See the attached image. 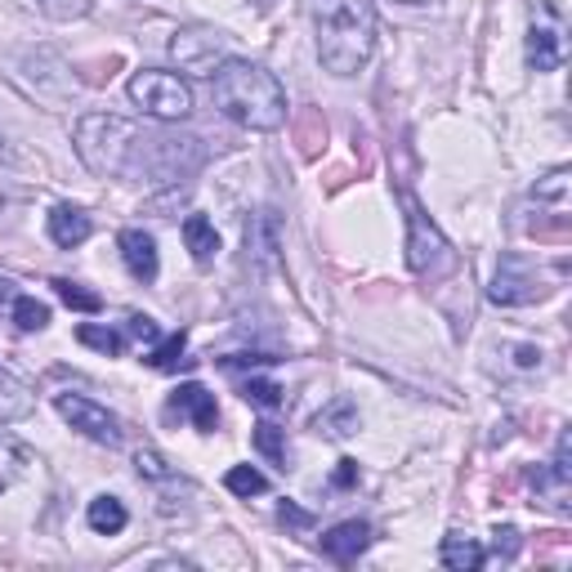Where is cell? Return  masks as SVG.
<instances>
[{
	"mask_svg": "<svg viewBox=\"0 0 572 572\" xmlns=\"http://www.w3.org/2000/svg\"><path fill=\"white\" fill-rule=\"evenodd\" d=\"M318 59L331 76H358L376 50V5L371 0H309Z\"/></svg>",
	"mask_w": 572,
	"mask_h": 572,
	"instance_id": "1",
	"label": "cell"
},
{
	"mask_svg": "<svg viewBox=\"0 0 572 572\" xmlns=\"http://www.w3.org/2000/svg\"><path fill=\"white\" fill-rule=\"evenodd\" d=\"M215 104L228 121L247 130H277L286 121V90L282 81L251 59H224L215 72Z\"/></svg>",
	"mask_w": 572,
	"mask_h": 572,
	"instance_id": "2",
	"label": "cell"
},
{
	"mask_svg": "<svg viewBox=\"0 0 572 572\" xmlns=\"http://www.w3.org/2000/svg\"><path fill=\"white\" fill-rule=\"evenodd\" d=\"M139 143H143V130L134 121H121V117H104L94 112L76 126V153L81 162L94 170V175H130L134 162H139Z\"/></svg>",
	"mask_w": 572,
	"mask_h": 572,
	"instance_id": "3",
	"label": "cell"
},
{
	"mask_svg": "<svg viewBox=\"0 0 572 572\" xmlns=\"http://www.w3.org/2000/svg\"><path fill=\"white\" fill-rule=\"evenodd\" d=\"M403 206H407V264H412V273L416 277H448L461 264L452 242L434 228V219L420 211V202L412 193H403Z\"/></svg>",
	"mask_w": 572,
	"mask_h": 572,
	"instance_id": "4",
	"label": "cell"
},
{
	"mask_svg": "<svg viewBox=\"0 0 572 572\" xmlns=\"http://www.w3.org/2000/svg\"><path fill=\"white\" fill-rule=\"evenodd\" d=\"M130 104L139 112H148L157 121H183L188 112H193V85H188L183 76L175 72H134L130 76Z\"/></svg>",
	"mask_w": 572,
	"mask_h": 572,
	"instance_id": "5",
	"label": "cell"
},
{
	"mask_svg": "<svg viewBox=\"0 0 572 572\" xmlns=\"http://www.w3.org/2000/svg\"><path fill=\"white\" fill-rule=\"evenodd\" d=\"M55 407H59V416L76 429V434L104 443V448H121V443H126L121 416L108 412L104 403H94V398H85V394H55Z\"/></svg>",
	"mask_w": 572,
	"mask_h": 572,
	"instance_id": "6",
	"label": "cell"
},
{
	"mask_svg": "<svg viewBox=\"0 0 572 572\" xmlns=\"http://www.w3.org/2000/svg\"><path fill=\"white\" fill-rule=\"evenodd\" d=\"M488 296H492V305H533V300L546 296V282H541V273H537L533 260L505 251L501 264H497V273H492Z\"/></svg>",
	"mask_w": 572,
	"mask_h": 572,
	"instance_id": "7",
	"label": "cell"
},
{
	"mask_svg": "<svg viewBox=\"0 0 572 572\" xmlns=\"http://www.w3.org/2000/svg\"><path fill=\"white\" fill-rule=\"evenodd\" d=\"M568 461H572V443H568V434H559L555 456L537 469V479H533L537 501L550 505V510H568V492H572V465Z\"/></svg>",
	"mask_w": 572,
	"mask_h": 572,
	"instance_id": "8",
	"label": "cell"
},
{
	"mask_svg": "<svg viewBox=\"0 0 572 572\" xmlns=\"http://www.w3.org/2000/svg\"><path fill=\"white\" fill-rule=\"evenodd\" d=\"M170 412H175V416H188V420H193V429H202V434H215V425H219L215 394L202 390L198 380H188V385H179V390L170 394Z\"/></svg>",
	"mask_w": 572,
	"mask_h": 572,
	"instance_id": "9",
	"label": "cell"
},
{
	"mask_svg": "<svg viewBox=\"0 0 572 572\" xmlns=\"http://www.w3.org/2000/svg\"><path fill=\"white\" fill-rule=\"evenodd\" d=\"M371 546V523L362 519H345L336 528L322 533V555L336 559V563H358V555Z\"/></svg>",
	"mask_w": 572,
	"mask_h": 572,
	"instance_id": "10",
	"label": "cell"
},
{
	"mask_svg": "<svg viewBox=\"0 0 572 572\" xmlns=\"http://www.w3.org/2000/svg\"><path fill=\"white\" fill-rule=\"evenodd\" d=\"M117 247H121V260H126V269H130V277L134 282H157V242L143 228H121V237H117Z\"/></svg>",
	"mask_w": 572,
	"mask_h": 572,
	"instance_id": "11",
	"label": "cell"
},
{
	"mask_svg": "<svg viewBox=\"0 0 572 572\" xmlns=\"http://www.w3.org/2000/svg\"><path fill=\"white\" fill-rule=\"evenodd\" d=\"M559 63H563V36H559V14L550 10V23H533L528 32V68L555 72Z\"/></svg>",
	"mask_w": 572,
	"mask_h": 572,
	"instance_id": "12",
	"label": "cell"
},
{
	"mask_svg": "<svg viewBox=\"0 0 572 572\" xmlns=\"http://www.w3.org/2000/svg\"><path fill=\"white\" fill-rule=\"evenodd\" d=\"M175 59L179 68L188 72H215L224 59H219V36H206V32H188V36H175Z\"/></svg>",
	"mask_w": 572,
	"mask_h": 572,
	"instance_id": "13",
	"label": "cell"
},
{
	"mask_svg": "<svg viewBox=\"0 0 572 572\" xmlns=\"http://www.w3.org/2000/svg\"><path fill=\"white\" fill-rule=\"evenodd\" d=\"M94 233V219H90V211H81V206H55L50 211V242L55 247H63V251H72V247H81L85 237Z\"/></svg>",
	"mask_w": 572,
	"mask_h": 572,
	"instance_id": "14",
	"label": "cell"
},
{
	"mask_svg": "<svg viewBox=\"0 0 572 572\" xmlns=\"http://www.w3.org/2000/svg\"><path fill=\"white\" fill-rule=\"evenodd\" d=\"M358 425H362V416H358V403L354 398H331L318 416H313V429L318 434H326V439H349V434H358Z\"/></svg>",
	"mask_w": 572,
	"mask_h": 572,
	"instance_id": "15",
	"label": "cell"
},
{
	"mask_svg": "<svg viewBox=\"0 0 572 572\" xmlns=\"http://www.w3.org/2000/svg\"><path fill=\"white\" fill-rule=\"evenodd\" d=\"M32 407H36V394L27 390V380L14 376L5 362H0V425L32 416Z\"/></svg>",
	"mask_w": 572,
	"mask_h": 572,
	"instance_id": "16",
	"label": "cell"
},
{
	"mask_svg": "<svg viewBox=\"0 0 572 572\" xmlns=\"http://www.w3.org/2000/svg\"><path fill=\"white\" fill-rule=\"evenodd\" d=\"M183 247L193 251L198 264H211V260L219 255V233H215V224H211L206 215H188V219H183Z\"/></svg>",
	"mask_w": 572,
	"mask_h": 572,
	"instance_id": "17",
	"label": "cell"
},
{
	"mask_svg": "<svg viewBox=\"0 0 572 572\" xmlns=\"http://www.w3.org/2000/svg\"><path fill=\"white\" fill-rule=\"evenodd\" d=\"M439 559H443L448 568H456V572H474V568L488 563V550L474 541V537H465V533H452V537H443Z\"/></svg>",
	"mask_w": 572,
	"mask_h": 572,
	"instance_id": "18",
	"label": "cell"
},
{
	"mask_svg": "<svg viewBox=\"0 0 572 572\" xmlns=\"http://www.w3.org/2000/svg\"><path fill=\"white\" fill-rule=\"evenodd\" d=\"M85 523H90V528L99 533V537H117L126 523H130V514H126V505H121L117 497H94L90 510H85Z\"/></svg>",
	"mask_w": 572,
	"mask_h": 572,
	"instance_id": "19",
	"label": "cell"
},
{
	"mask_svg": "<svg viewBox=\"0 0 572 572\" xmlns=\"http://www.w3.org/2000/svg\"><path fill=\"white\" fill-rule=\"evenodd\" d=\"M251 443H255V452H260L264 461H273L277 469H286V461H291V448H286V429L273 425V420H260V425L251 429Z\"/></svg>",
	"mask_w": 572,
	"mask_h": 572,
	"instance_id": "20",
	"label": "cell"
},
{
	"mask_svg": "<svg viewBox=\"0 0 572 572\" xmlns=\"http://www.w3.org/2000/svg\"><path fill=\"white\" fill-rule=\"evenodd\" d=\"M76 341L90 345V349H99V354H108V358H121V354H126V336H121L117 326H94V322H85V326H76Z\"/></svg>",
	"mask_w": 572,
	"mask_h": 572,
	"instance_id": "21",
	"label": "cell"
},
{
	"mask_svg": "<svg viewBox=\"0 0 572 572\" xmlns=\"http://www.w3.org/2000/svg\"><path fill=\"white\" fill-rule=\"evenodd\" d=\"M242 398H247V403H255V407H264V412L286 407V390L277 385V380H264V376L242 380Z\"/></svg>",
	"mask_w": 572,
	"mask_h": 572,
	"instance_id": "22",
	"label": "cell"
},
{
	"mask_svg": "<svg viewBox=\"0 0 572 572\" xmlns=\"http://www.w3.org/2000/svg\"><path fill=\"white\" fill-rule=\"evenodd\" d=\"M224 488H228L233 497H260V492H269V479H264L255 465H233V469L224 474Z\"/></svg>",
	"mask_w": 572,
	"mask_h": 572,
	"instance_id": "23",
	"label": "cell"
},
{
	"mask_svg": "<svg viewBox=\"0 0 572 572\" xmlns=\"http://www.w3.org/2000/svg\"><path fill=\"white\" fill-rule=\"evenodd\" d=\"M55 291H59V300H63L68 309H76V313H99V309H104V296H99V291H85L81 282L55 277Z\"/></svg>",
	"mask_w": 572,
	"mask_h": 572,
	"instance_id": "24",
	"label": "cell"
},
{
	"mask_svg": "<svg viewBox=\"0 0 572 572\" xmlns=\"http://www.w3.org/2000/svg\"><path fill=\"white\" fill-rule=\"evenodd\" d=\"M23 469H27V452L14 439H0V492H10Z\"/></svg>",
	"mask_w": 572,
	"mask_h": 572,
	"instance_id": "25",
	"label": "cell"
},
{
	"mask_svg": "<svg viewBox=\"0 0 572 572\" xmlns=\"http://www.w3.org/2000/svg\"><path fill=\"white\" fill-rule=\"evenodd\" d=\"M134 469H139V479H148V484H170V479H175L170 461H166L157 448H139V452H134Z\"/></svg>",
	"mask_w": 572,
	"mask_h": 572,
	"instance_id": "26",
	"label": "cell"
},
{
	"mask_svg": "<svg viewBox=\"0 0 572 572\" xmlns=\"http://www.w3.org/2000/svg\"><path fill=\"white\" fill-rule=\"evenodd\" d=\"M14 322L19 331H45L50 326V305H40L36 296H14Z\"/></svg>",
	"mask_w": 572,
	"mask_h": 572,
	"instance_id": "27",
	"label": "cell"
},
{
	"mask_svg": "<svg viewBox=\"0 0 572 572\" xmlns=\"http://www.w3.org/2000/svg\"><path fill=\"white\" fill-rule=\"evenodd\" d=\"M183 349H188V336H183V331H175V336H166V341L148 354V367H157V371H175V367L183 362Z\"/></svg>",
	"mask_w": 572,
	"mask_h": 572,
	"instance_id": "28",
	"label": "cell"
},
{
	"mask_svg": "<svg viewBox=\"0 0 572 572\" xmlns=\"http://www.w3.org/2000/svg\"><path fill=\"white\" fill-rule=\"evenodd\" d=\"M94 10V0H40V14L55 19V23H72V19H85Z\"/></svg>",
	"mask_w": 572,
	"mask_h": 572,
	"instance_id": "29",
	"label": "cell"
},
{
	"mask_svg": "<svg viewBox=\"0 0 572 572\" xmlns=\"http://www.w3.org/2000/svg\"><path fill=\"white\" fill-rule=\"evenodd\" d=\"M126 331H130V336H139V341H148V345H157L162 341V331H157V322L153 318H126Z\"/></svg>",
	"mask_w": 572,
	"mask_h": 572,
	"instance_id": "30",
	"label": "cell"
},
{
	"mask_svg": "<svg viewBox=\"0 0 572 572\" xmlns=\"http://www.w3.org/2000/svg\"><path fill=\"white\" fill-rule=\"evenodd\" d=\"M519 546H523V541H519V528H497L492 550H497L501 559H514V555H519Z\"/></svg>",
	"mask_w": 572,
	"mask_h": 572,
	"instance_id": "31",
	"label": "cell"
},
{
	"mask_svg": "<svg viewBox=\"0 0 572 572\" xmlns=\"http://www.w3.org/2000/svg\"><path fill=\"white\" fill-rule=\"evenodd\" d=\"M277 519H282V523H291V528H313V514H309V510H300V505H291V501H282Z\"/></svg>",
	"mask_w": 572,
	"mask_h": 572,
	"instance_id": "32",
	"label": "cell"
},
{
	"mask_svg": "<svg viewBox=\"0 0 572 572\" xmlns=\"http://www.w3.org/2000/svg\"><path fill=\"white\" fill-rule=\"evenodd\" d=\"M358 484V461H341V469H336V488H354Z\"/></svg>",
	"mask_w": 572,
	"mask_h": 572,
	"instance_id": "33",
	"label": "cell"
},
{
	"mask_svg": "<svg viewBox=\"0 0 572 572\" xmlns=\"http://www.w3.org/2000/svg\"><path fill=\"white\" fill-rule=\"evenodd\" d=\"M403 5H429V0H403Z\"/></svg>",
	"mask_w": 572,
	"mask_h": 572,
	"instance_id": "34",
	"label": "cell"
}]
</instances>
